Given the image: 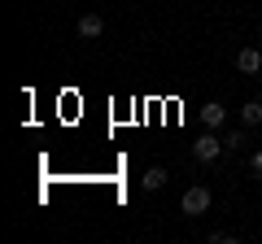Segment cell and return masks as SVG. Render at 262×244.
I'll use <instances>...</instances> for the list:
<instances>
[{
  "label": "cell",
  "mask_w": 262,
  "mask_h": 244,
  "mask_svg": "<svg viewBox=\"0 0 262 244\" xmlns=\"http://www.w3.org/2000/svg\"><path fill=\"white\" fill-rule=\"evenodd\" d=\"M210 205H214V192H210L206 183H192V188L179 197V214H184V218H201Z\"/></svg>",
  "instance_id": "obj_1"
},
{
  "label": "cell",
  "mask_w": 262,
  "mask_h": 244,
  "mask_svg": "<svg viewBox=\"0 0 262 244\" xmlns=\"http://www.w3.org/2000/svg\"><path fill=\"white\" fill-rule=\"evenodd\" d=\"M223 149H227V144H223V140H219V135H214V131L206 127V131L196 135V144H192V157H196V161H206V166H210V161H219V157H223Z\"/></svg>",
  "instance_id": "obj_2"
},
{
  "label": "cell",
  "mask_w": 262,
  "mask_h": 244,
  "mask_svg": "<svg viewBox=\"0 0 262 244\" xmlns=\"http://www.w3.org/2000/svg\"><path fill=\"white\" fill-rule=\"evenodd\" d=\"M223 122H227V109H223L219 101H206V105H201V127H210V131H219Z\"/></svg>",
  "instance_id": "obj_3"
},
{
  "label": "cell",
  "mask_w": 262,
  "mask_h": 244,
  "mask_svg": "<svg viewBox=\"0 0 262 244\" xmlns=\"http://www.w3.org/2000/svg\"><path fill=\"white\" fill-rule=\"evenodd\" d=\"M105 35V18L101 13H83L79 18V39H101Z\"/></svg>",
  "instance_id": "obj_4"
},
{
  "label": "cell",
  "mask_w": 262,
  "mask_h": 244,
  "mask_svg": "<svg viewBox=\"0 0 262 244\" xmlns=\"http://www.w3.org/2000/svg\"><path fill=\"white\" fill-rule=\"evenodd\" d=\"M236 70H241V75H258L262 70V53L258 48H241V53H236Z\"/></svg>",
  "instance_id": "obj_5"
},
{
  "label": "cell",
  "mask_w": 262,
  "mask_h": 244,
  "mask_svg": "<svg viewBox=\"0 0 262 244\" xmlns=\"http://www.w3.org/2000/svg\"><path fill=\"white\" fill-rule=\"evenodd\" d=\"M241 122H245V127H258V122H262V101H245L241 105Z\"/></svg>",
  "instance_id": "obj_6"
},
{
  "label": "cell",
  "mask_w": 262,
  "mask_h": 244,
  "mask_svg": "<svg viewBox=\"0 0 262 244\" xmlns=\"http://www.w3.org/2000/svg\"><path fill=\"white\" fill-rule=\"evenodd\" d=\"M140 183H144V188H149V192H158L162 183H166V170H162V166H153V170H144V179H140Z\"/></svg>",
  "instance_id": "obj_7"
},
{
  "label": "cell",
  "mask_w": 262,
  "mask_h": 244,
  "mask_svg": "<svg viewBox=\"0 0 262 244\" xmlns=\"http://www.w3.org/2000/svg\"><path fill=\"white\" fill-rule=\"evenodd\" d=\"M223 144H227V149H232V153H236V149H241V144H249V135H245V131H232V135H227V140H223Z\"/></svg>",
  "instance_id": "obj_8"
},
{
  "label": "cell",
  "mask_w": 262,
  "mask_h": 244,
  "mask_svg": "<svg viewBox=\"0 0 262 244\" xmlns=\"http://www.w3.org/2000/svg\"><path fill=\"white\" fill-rule=\"evenodd\" d=\"M210 244H236V231H210Z\"/></svg>",
  "instance_id": "obj_9"
},
{
  "label": "cell",
  "mask_w": 262,
  "mask_h": 244,
  "mask_svg": "<svg viewBox=\"0 0 262 244\" xmlns=\"http://www.w3.org/2000/svg\"><path fill=\"white\" fill-rule=\"evenodd\" d=\"M249 166H253V175H258V179H262V149H258V153H253V161H249Z\"/></svg>",
  "instance_id": "obj_10"
}]
</instances>
